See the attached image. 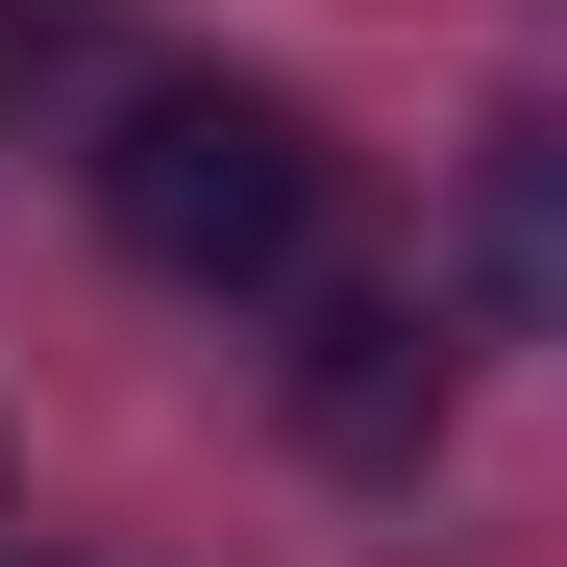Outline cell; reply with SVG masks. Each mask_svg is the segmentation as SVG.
<instances>
[{
  "label": "cell",
  "instance_id": "obj_2",
  "mask_svg": "<svg viewBox=\"0 0 567 567\" xmlns=\"http://www.w3.org/2000/svg\"><path fill=\"white\" fill-rule=\"evenodd\" d=\"M444 395H468V370H444V321H420V297H321V321H297V444H321V468H370V494L444 444Z\"/></svg>",
  "mask_w": 567,
  "mask_h": 567
},
{
  "label": "cell",
  "instance_id": "obj_3",
  "mask_svg": "<svg viewBox=\"0 0 567 567\" xmlns=\"http://www.w3.org/2000/svg\"><path fill=\"white\" fill-rule=\"evenodd\" d=\"M468 271H494L518 321H567V100H494V148H468Z\"/></svg>",
  "mask_w": 567,
  "mask_h": 567
},
{
  "label": "cell",
  "instance_id": "obj_1",
  "mask_svg": "<svg viewBox=\"0 0 567 567\" xmlns=\"http://www.w3.org/2000/svg\"><path fill=\"white\" fill-rule=\"evenodd\" d=\"M100 223L173 297H271V271L321 247V124L271 100V74H124L100 100Z\"/></svg>",
  "mask_w": 567,
  "mask_h": 567
}]
</instances>
